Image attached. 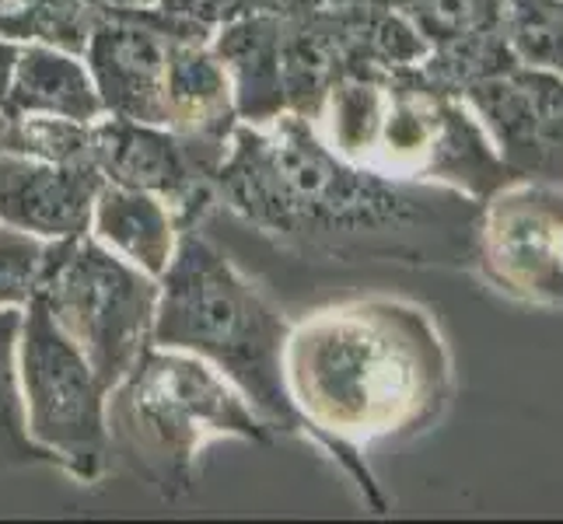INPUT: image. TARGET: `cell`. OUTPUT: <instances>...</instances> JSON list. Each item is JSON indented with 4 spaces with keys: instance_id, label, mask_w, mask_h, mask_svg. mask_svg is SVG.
Returning <instances> with one entry per match:
<instances>
[{
    "instance_id": "1",
    "label": "cell",
    "mask_w": 563,
    "mask_h": 524,
    "mask_svg": "<svg viewBox=\"0 0 563 524\" xmlns=\"http://www.w3.org/2000/svg\"><path fill=\"white\" fill-rule=\"evenodd\" d=\"M213 200L277 248L329 259L410 256L444 221L438 197L340 158L298 112L235 126Z\"/></svg>"
},
{
    "instance_id": "2",
    "label": "cell",
    "mask_w": 563,
    "mask_h": 524,
    "mask_svg": "<svg viewBox=\"0 0 563 524\" xmlns=\"http://www.w3.org/2000/svg\"><path fill=\"white\" fill-rule=\"evenodd\" d=\"M284 378L301 431L351 461L361 444L427 420L441 388V349L413 308L351 301L290 325Z\"/></svg>"
},
{
    "instance_id": "3",
    "label": "cell",
    "mask_w": 563,
    "mask_h": 524,
    "mask_svg": "<svg viewBox=\"0 0 563 524\" xmlns=\"http://www.w3.org/2000/svg\"><path fill=\"white\" fill-rule=\"evenodd\" d=\"M158 283L151 343L218 367L274 434H305L284 378L290 322L280 308L200 227L179 235Z\"/></svg>"
},
{
    "instance_id": "4",
    "label": "cell",
    "mask_w": 563,
    "mask_h": 524,
    "mask_svg": "<svg viewBox=\"0 0 563 524\" xmlns=\"http://www.w3.org/2000/svg\"><path fill=\"white\" fill-rule=\"evenodd\" d=\"M106 423L109 451H120L165 500L192 490L200 455L213 441L274 444L269 423L218 367L154 343L109 388Z\"/></svg>"
},
{
    "instance_id": "5",
    "label": "cell",
    "mask_w": 563,
    "mask_h": 524,
    "mask_svg": "<svg viewBox=\"0 0 563 524\" xmlns=\"http://www.w3.org/2000/svg\"><path fill=\"white\" fill-rule=\"evenodd\" d=\"M158 290V280L85 231L46 242L35 298L46 304L60 333L81 349L102 384L112 388L151 346Z\"/></svg>"
},
{
    "instance_id": "6",
    "label": "cell",
    "mask_w": 563,
    "mask_h": 524,
    "mask_svg": "<svg viewBox=\"0 0 563 524\" xmlns=\"http://www.w3.org/2000/svg\"><path fill=\"white\" fill-rule=\"evenodd\" d=\"M18 388L32 444L74 479L99 482L109 469V388L32 298L18 328Z\"/></svg>"
},
{
    "instance_id": "7",
    "label": "cell",
    "mask_w": 563,
    "mask_h": 524,
    "mask_svg": "<svg viewBox=\"0 0 563 524\" xmlns=\"http://www.w3.org/2000/svg\"><path fill=\"white\" fill-rule=\"evenodd\" d=\"M91 165L106 182L151 192L168 203L179 231L200 227L213 200V168L179 133L158 123L102 115L91 123Z\"/></svg>"
},
{
    "instance_id": "8",
    "label": "cell",
    "mask_w": 563,
    "mask_h": 524,
    "mask_svg": "<svg viewBox=\"0 0 563 524\" xmlns=\"http://www.w3.org/2000/svg\"><path fill=\"white\" fill-rule=\"evenodd\" d=\"M168 43L172 38L151 22L147 11L95 18L81 56L106 115L168 126Z\"/></svg>"
},
{
    "instance_id": "9",
    "label": "cell",
    "mask_w": 563,
    "mask_h": 524,
    "mask_svg": "<svg viewBox=\"0 0 563 524\" xmlns=\"http://www.w3.org/2000/svg\"><path fill=\"white\" fill-rule=\"evenodd\" d=\"M102 186L95 165H56L0 147V224L43 242L85 235Z\"/></svg>"
},
{
    "instance_id": "10",
    "label": "cell",
    "mask_w": 563,
    "mask_h": 524,
    "mask_svg": "<svg viewBox=\"0 0 563 524\" xmlns=\"http://www.w3.org/2000/svg\"><path fill=\"white\" fill-rule=\"evenodd\" d=\"M168 130L200 154L218 171L231 133L239 126L235 91L218 53L207 43L172 38L168 43Z\"/></svg>"
},
{
    "instance_id": "11",
    "label": "cell",
    "mask_w": 563,
    "mask_h": 524,
    "mask_svg": "<svg viewBox=\"0 0 563 524\" xmlns=\"http://www.w3.org/2000/svg\"><path fill=\"white\" fill-rule=\"evenodd\" d=\"M8 115H64L77 123H99L106 105L81 53L46 43L18 46L4 91Z\"/></svg>"
},
{
    "instance_id": "12",
    "label": "cell",
    "mask_w": 563,
    "mask_h": 524,
    "mask_svg": "<svg viewBox=\"0 0 563 524\" xmlns=\"http://www.w3.org/2000/svg\"><path fill=\"white\" fill-rule=\"evenodd\" d=\"M210 49L228 70L239 123H266L287 112L280 74V14L263 11L228 22L210 35Z\"/></svg>"
},
{
    "instance_id": "13",
    "label": "cell",
    "mask_w": 563,
    "mask_h": 524,
    "mask_svg": "<svg viewBox=\"0 0 563 524\" xmlns=\"http://www.w3.org/2000/svg\"><path fill=\"white\" fill-rule=\"evenodd\" d=\"M88 231L109 252H115L130 266L144 269L154 280H162L183 235L165 200L106 179L99 192H95Z\"/></svg>"
},
{
    "instance_id": "14",
    "label": "cell",
    "mask_w": 563,
    "mask_h": 524,
    "mask_svg": "<svg viewBox=\"0 0 563 524\" xmlns=\"http://www.w3.org/2000/svg\"><path fill=\"white\" fill-rule=\"evenodd\" d=\"M95 18L85 0H0V38L85 53Z\"/></svg>"
},
{
    "instance_id": "15",
    "label": "cell",
    "mask_w": 563,
    "mask_h": 524,
    "mask_svg": "<svg viewBox=\"0 0 563 524\" xmlns=\"http://www.w3.org/2000/svg\"><path fill=\"white\" fill-rule=\"evenodd\" d=\"M25 308H0V472L49 465V458L32 444L22 413V388H18V328Z\"/></svg>"
},
{
    "instance_id": "16",
    "label": "cell",
    "mask_w": 563,
    "mask_h": 524,
    "mask_svg": "<svg viewBox=\"0 0 563 524\" xmlns=\"http://www.w3.org/2000/svg\"><path fill=\"white\" fill-rule=\"evenodd\" d=\"M427 81H434L444 91H465L483 77L511 70V43H504L497 32H476L438 43L420 64Z\"/></svg>"
},
{
    "instance_id": "17",
    "label": "cell",
    "mask_w": 563,
    "mask_h": 524,
    "mask_svg": "<svg viewBox=\"0 0 563 524\" xmlns=\"http://www.w3.org/2000/svg\"><path fill=\"white\" fill-rule=\"evenodd\" d=\"M0 147L56 165H91V123L64 115H8Z\"/></svg>"
},
{
    "instance_id": "18",
    "label": "cell",
    "mask_w": 563,
    "mask_h": 524,
    "mask_svg": "<svg viewBox=\"0 0 563 524\" xmlns=\"http://www.w3.org/2000/svg\"><path fill=\"white\" fill-rule=\"evenodd\" d=\"M413 22L431 46L449 38L497 32L504 22V0H385Z\"/></svg>"
},
{
    "instance_id": "19",
    "label": "cell",
    "mask_w": 563,
    "mask_h": 524,
    "mask_svg": "<svg viewBox=\"0 0 563 524\" xmlns=\"http://www.w3.org/2000/svg\"><path fill=\"white\" fill-rule=\"evenodd\" d=\"M46 242L0 224V308H25L43 274Z\"/></svg>"
},
{
    "instance_id": "20",
    "label": "cell",
    "mask_w": 563,
    "mask_h": 524,
    "mask_svg": "<svg viewBox=\"0 0 563 524\" xmlns=\"http://www.w3.org/2000/svg\"><path fill=\"white\" fill-rule=\"evenodd\" d=\"M511 49L532 64L563 67V0H521L511 22Z\"/></svg>"
},
{
    "instance_id": "21",
    "label": "cell",
    "mask_w": 563,
    "mask_h": 524,
    "mask_svg": "<svg viewBox=\"0 0 563 524\" xmlns=\"http://www.w3.org/2000/svg\"><path fill=\"white\" fill-rule=\"evenodd\" d=\"M158 8L165 14L176 18V22L197 29L200 35L210 38L221 25L239 22V18L263 14V11H274L277 14L280 0H162Z\"/></svg>"
},
{
    "instance_id": "22",
    "label": "cell",
    "mask_w": 563,
    "mask_h": 524,
    "mask_svg": "<svg viewBox=\"0 0 563 524\" xmlns=\"http://www.w3.org/2000/svg\"><path fill=\"white\" fill-rule=\"evenodd\" d=\"M95 14H137L147 8H158L162 0H85Z\"/></svg>"
},
{
    "instance_id": "23",
    "label": "cell",
    "mask_w": 563,
    "mask_h": 524,
    "mask_svg": "<svg viewBox=\"0 0 563 524\" xmlns=\"http://www.w3.org/2000/svg\"><path fill=\"white\" fill-rule=\"evenodd\" d=\"M14 56H18V43H8V38H0V105H4V91H8V81H11Z\"/></svg>"
},
{
    "instance_id": "24",
    "label": "cell",
    "mask_w": 563,
    "mask_h": 524,
    "mask_svg": "<svg viewBox=\"0 0 563 524\" xmlns=\"http://www.w3.org/2000/svg\"><path fill=\"white\" fill-rule=\"evenodd\" d=\"M4 130H8V112H4V105H0V137H4Z\"/></svg>"
}]
</instances>
